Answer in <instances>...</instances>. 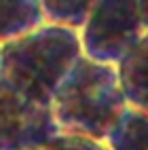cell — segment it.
<instances>
[{
  "label": "cell",
  "instance_id": "obj_2",
  "mask_svg": "<svg viewBox=\"0 0 148 150\" xmlns=\"http://www.w3.org/2000/svg\"><path fill=\"white\" fill-rule=\"evenodd\" d=\"M51 106L64 135L106 142L127 108L116 66L81 57L53 93Z\"/></svg>",
  "mask_w": 148,
  "mask_h": 150
},
{
  "label": "cell",
  "instance_id": "obj_4",
  "mask_svg": "<svg viewBox=\"0 0 148 150\" xmlns=\"http://www.w3.org/2000/svg\"><path fill=\"white\" fill-rule=\"evenodd\" d=\"M59 135L51 102L0 87V150H45Z\"/></svg>",
  "mask_w": 148,
  "mask_h": 150
},
{
  "label": "cell",
  "instance_id": "obj_10",
  "mask_svg": "<svg viewBox=\"0 0 148 150\" xmlns=\"http://www.w3.org/2000/svg\"><path fill=\"white\" fill-rule=\"evenodd\" d=\"M140 8H142V21H144V28H146V36H148V0L140 2Z\"/></svg>",
  "mask_w": 148,
  "mask_h": 150
},
{
  "label": "cell",
  "instance_id": "obj_3",
  "mask_svg": "<svg viewBox=\"0 0 148 150\" xmlns=\"http://www.w3.org/2000/svg\"><path fill=\"white\" fill-rule=\"evenodd\" d=\"M78 34L83 57L106 66H118L146 36L140 0H95L87 25Z\"/></svg>",
  "mask_w": 148,
  "mask_h": 150
},
{
  "label": "cell",
  "instance_id": "obj_6",
  "mask_svg": "<svg viewBox=\"0 0 148 150\" xmlns=\"http://www.w3.org/2000/svg\"><path fill=\"white\" fill-rule=\"evenodd\" d=\"M42 25L40 0H0V45L23 38Z\"/></svg>",
  "mask_w": 148,
  "mask_h": 150
},
{
  "label": "cell",
  "instance_id": "obj_11",
  "mask_svg": "<svg viewBox=\"0 0 148 150\" xmlns=\"http://www.w3.org/2000/svg\"><path fill=\"white\" fill-rule=\"evenodd\" d=\"M0 51H2V45H0Z\"/></svg>",
  "mask_w": 148,
  "mask_h": 150
},
{
  "label": "cell",
  "instance_id": "obj_1",
  "mask_svg": "<svg viewBox=\"0 0 148 150\" xmlns=\"http://www.w3.org/2000/svg\"><path fill=\"white\" fill-rule=\"evenodd\" d=\"M81 57V34L45 23L32 34L2 45L0 87L51 102L57 87Z\"/></svg>",
  "mask_w": 148,
  "mask_h": 150
},
{
  "label": "cell",
  "instance_id": "obj_9",
  "mask_svg": "<svg viewBox=\"0 0 148 150\" xmlns=\"http://www.w3.org/2000/svg\"><path fill=\"white\" fill-rule=\"evenodd\" d=\"M45 150H110L106 142H97L83 135H59Z\"/></svg>",
  "mask_w": 148,
  "mask_h": 150
},
{
  "label": "cell",
  "instance_id": "obj_5",
  "mask_svg": "<svg viewBox=\"0 0 148 150\" xmlns=\"http://www.w3.org/2000/svg\"><path fill=\"white\" fill-rule=\"evenodd\" d=\"M127 106L148 112V36H144L116 66Z\"/></svg>",
  "mask_w": 148,
  "mask_h": 150
},
{
  "label": "cell",
  "instance_id": "obj_7",
  "mask_svg": "<svg viewBox=\"0 0 148 150\" xmlns=\"http://www.w3.org/2000/svg\"><path fill=\"white\" fill-rule=\"evenodd\" d=\"M106 144L110 150H148V112L127 106Z\"/></svg>",
  "mask_w": 148,
  "mask_h": 150
},
{
  "label": "cell",
  "instance_id": "obj_8",
  "mask_svg": "<svg viewBox=\"0 0 148 150\" xmlns=\"http://www.w3.org/2000/svg\"><path fill=\"white\" fill-rule=\"evenodd\" d=\"M95 0H42L45 23L81 32L87 25Z\"/></svg>",
  "mask_w": 148,
  "mask_h": 150
}]
</instances>
